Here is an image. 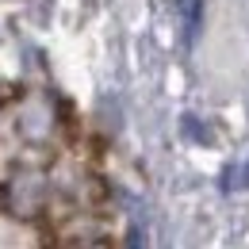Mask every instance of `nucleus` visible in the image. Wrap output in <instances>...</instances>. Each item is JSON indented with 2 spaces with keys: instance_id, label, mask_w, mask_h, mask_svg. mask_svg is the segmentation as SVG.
I'll return each instance as SVG.
<instances>
[{
  "instance_id": "nucleus-1",
  "label": "nucleus",
  "mask_w": 249,
  "mask_h": 249,
  "mask_svg": "<svg viewBox=\"0 0 249 249\" xmlns=\"http://www.w3.org/2000/svg\"><path fill=\"white\" fill-rule=\"evenodd\" d=\"M246 184H249V165H246Z\"/></svg>"
}]
</instances>
